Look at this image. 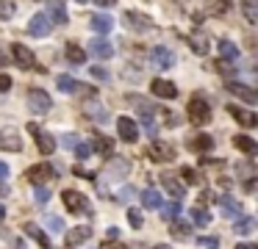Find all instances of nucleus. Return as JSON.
I'll use <instances>...</instances> for the list:
<instances>
[{
	"mask_svg": "<svg viewBox=\"0 0 258 249\" xmlns=\"http://www.w3.org/2000/svg\"><path fill=\"white\" fill-rule=\"evenodd\" d=\"M50 28H53V22H50L48 14H34V17H31V22H28L31 36H36V39H45V36L50 34Z\"/></svg>",
	"mask_w": 258,
	"mask_h": 249,
	"instance_id": "nucleus-11",
	"label": "nucleus"
},
{
	"mask_svg": "<svg viewBox=\"0 0 258 249\" xmlns=\"http://www.w3.org/2000/svg\"><path fill=\"white\" fill-rule=\"evenodd\" d=\"M84 114H89L95 122H106V119L111 116V114H108V108H106V106H100V102H95V100L84 106Z\"/></svg>",
	"mask_w": 258,
	"mask_h": 249,
	"instance_id": "nucleus-28",
	"label": "nucleus"
},
{
	"mask_svg": "<svg viewBox=\"0 0 258 249\" xmlns=\"http://www.w3.org/2000/svg\"><path fill=\"white\" fill-rule=\"evenodd\" d=\"M59 144H64L67 150H75V147L81 144V136H75V133H67V136L59 138Z\"/></svg>",
	"mask_w": 258,
	"mask_h": 249,
	"instance_id": "nucleus-44",
	"label": "nucleus"
},
{
	"mask_svg": "<svg viewBox=\"0 0 258 249\" xmlns=\"http://www.w3.org/2000/svg\"><path fill=\"white\" fill-rule=\"evenodd\" d=\"M216 48H219V53H222L225 61H233V64H236V58H239V48H236V42L219 39V42H216Z\"/></svg>",
	"mask_w": 258,
	"mask_h": 249,
	"instance_id": "nucleus-29",
	"label": "nucleus"
},
{
	"mask_svg": "<svg viewBox=\"0 0 258 249\" xmlns=\"http://www.w3.org/2000/svg\"><path fill=\"white\" fill-rule=\"evenodd\" d=\"M150 92L156 97H161V100H175V97H178V86H175L172 80H164V78H158V80L150 83Z\"/></svg>",
	"mask_w": 258,
	"mask_h": 249,
	"instance_id": "nucleus-13",
	"label": "nucleus"
},
{
	"mask_svg": "<svg viewBox=\"0 0 258 249\" xmlns=\"http://www.w3.org/2000/svg\"><path fill=\"white\" fill-rule=\"evenodd\" d=\"M153 249H172V246H169V244H156Z\"/></svg>",
	"mask_w": 258,
	"mask_h": 249,
	"instance_id": "nucleus-57",
	"label": "nucleus"
},
{
	"mask_svg": "<svg viewBox=\"0 0 258 249\" xmlns=\"http://www.w3.org/2000/svg\"><path fill=\"white\" fill-rule=\"evenodd\" d=\"M75 155H78V160H86V158L92 155V147H89L86 142H81L78 147H75Z\"/></svg>",
	"mask_w": 258,
	"mask_h": 249,
	"instance_id": "nucleus-46",
	"label": "nucleus"
},
{
	"mask_svg": "<svg viewBox=\"0 0 258 249\" xmlns=\"http://www.w3.org/2000/svg\"><path fill=\"white\" fill-rule=\"evenodd\" d=\"M28 133L36 138V147H39V152H42V155H50V152L56 150V138L50 136V133H45L36 122H31V124H28Z\"/></svg>",
	"mask_w": 258,
	"mask_h": 249,
	"instance_id": "nucleus-5",
	"label": "nucleus"
},
{
	"mask_svg": "<svg viewBox=\"0 0 258 249\" xmlns=\"http://www.w3.org/2000/svg\"><path fill=\"white\" fill-rule=\"evenodd\" d=\"M228 111H230V116H233L241 128H255V124H258V114H252V111H244V108H236V106H230Z\"/></svg>",
	"mask_w": 258,
	"mask_h": 249,
	"instance_id": "nucleus-18",
	"label": "nucleus"
},
{
	"mask_svg": "<svg viewBox=\"0 0 258 249\" xmlns=\"http://www.w3.org/2000/svg\"><path fill=\"white\" fill-rule=\"evenodd\" d=\"M189 119H192V124H208L211 106L205 102V97L194 94L192 100H189Z\"/></svg>",
	"mask_w": 258,
	"mask_h": 249,
	"instance_id": "nucleus-2",
	"label": "nucleus"
},
{
	"mask_svg": "<svg viewBox=\"0 0 258 249\" xmlns=\"http://www.w3.org/2000/svg\"><path fill=\"white\" fill-rule=\"evenodd\" d=\"M108 238H111V241H117V238H120V230H117V227H111V230H108Z\"/></svg>",
	"mask_w": 258,
	"mask_h": 249,
	"instance_id": "nucleus-56",
	"label": "nucleus"
},
{
	"mask_svg": "<svg viewBox=\"0 0 258 249\" xmlns=\"http://www.w3.org/2000/svg\"><path fill=\"white\" fill-rule=\"evenodd\" d=\"M233 147L241 150L244 155H252V152L258 150V144H255V138H250V136H236V138H233Z\"/></svg>",
	"mask_w": 258,
	"mask_h": 249,
	"instance_id": "nucleus-33",
	"label": "nucleus"
},
{
	"mask_svg": "<svg viewBox=\"0 0 258 249\" xmlns=\"http://www.w3.org/2000/svg\"><path fill=\"white\" fill-rule=\"evenodd\" d=\"M56 86H59V92H64V94H75V89H78V80L70 75H59L56 78Z\"/></svg>",
	"mask_w": 258,
	"mask_h": 249,
	"instance_id": "nucleus-36",
	"label": "nucleus"
},
{
	"mask_svg": "<svg viewBox=\"0 0 258 249\" xmlns=\"http://www.w3.org/2000/svg\"><path fill=\"white\" fill-rule=\"evenodd\" d=\"M228 92L230 94H236L239 100H244V102H258V92L255 89H250V86H244V83H233V80H228Z\"/></svg>",
	"mask_w": 258,
	"mask_h": 249,
	"instance_id": "nucleus-16",
	"label": "nucleus"
},
{
	"mask_svg": "<svg viewBox=\"0 0 258 249\" xmlns=\"http://www.w3.org/2000/svg\"><path fill=\"white\" fill-rule=\"evenodd\" d=\"M14 14H17L14 0H0V20H3V22H9V20H14Z\"/></svg>",
	"mask_w": 258,
	"mask_h": 249,
	"instance_id": "nucleus-39",
	"label": "nucleus"
},
{
	"mask_svg": "<svg viewBox=\"0 0 258 249\" xmlns=\"http://www.w3.org/2000/svg\"><path fill=\"white\" fill-rule=\"evenodd\" d=\"M75 3H89V0H75Z\"/></svg>",
	"mask_w": 258,
	"mask_h": 249,
	"instance_id": "nucleus-59",
	"label": "nucleus"
},
{
	"mask_svg": "<svg viewBox=\"0 0 258 249\" xmlns=\"http://www.w3.org/2000/svg\"><path fill=\"white\" fill-rule=\"evenodd\" d=\"M142 128L147 130V136H156V133H158V128H156V122H153V119H142Z\"/></svg>",
	"mask_w": 258,
	"mask_h": 249,
	"instance_id": "nucleus-50",
	"label": "nucleus"
},
{
	"mask_svg": "<svg viewBox=\"0 0 258 249\" xmlns=\"http://www.w3.org/2000/svg\"><path fill=\"white\" fill-rule=\"evenodd\" d=\"M197 244L203 249H219V238H216V236H200Z\"/></svg>",
	"mask_w": 258,
	"mask_h": 249,
	"instance_id": "nucleus-43",
	"label": "nucleus"
},
{
	"mask_svg": "<svg viewBox=\"0 0 258 249\" xmlns=\"http://www.w3.org/2000/svg\"><path fill=\"white\" fill-rule=\"evenodd\" d=\"M34 196H36V202H48L50 200V188H48V186H36Z\"/></svg>",
	"mask_w": 258,
	"mask_h": 249,
	"instance_id": "nucleus-47",
	"label": "nucleus"
},
{
	"mask_svg": "<svg viewBox=\"0 0 258 249\" xmlns=\"http://www.w3.org/2000/svg\"><path fill=\"white\" fill-rule=\"evenodd\" d=\"M9 64H12V58H9V56L3 53V50H0V66H9Z\"/></svg>",
	"mask_w": 258,
	"mask_h": 249,
	"instance_id": "nucleus-54",
	"label": "nucleus"
},
{
	"mask_svg": "<svg viewBox=\"0 0 258 249\" xmlns=\"http://www.w3.org/2000/svg\"><path fill=\"white\" fill-rule=\"evenodd\" d=\"M219 208H222V214L228 216V219H239L241 216V205L233 200L230 194H222L219 196Z\"/></svg>",
	"mask_w": 258,
	"mask_h": 249,
	"instance_id": "nucleus-19",
	"label": "nucleus"
},
{
	"mask_svg": "<svg viewBox=\"0 0 258 249\" xmlns=\"http://www.w3.org/2000/svg\"><path fill=\"white\" fill-rule=\"evenodd\" d=\"M161 186L169 191V196H172V202H180L183 196H186V186L178 183L175 178H169V174H161Z\"/></svg>",
	"mask_w": 258,
	"mask_h": 249,
	"instance_id": "nucleus-17",
	"label": "nucleus"
},
{
	"mask_svg": "<svg viewBox=\"0 0 258 249\" xmlns=\"http://www.w3.org/2000/svg\"><path fill=\"white\" fill-rule=\"evenodd\" d=\"M6 178H9V166L0 160V180H6Z\"/></svg>",
	"mask_w": 258,
	"mask_h": 249,
	"instance_id": "nucleus-53",
	"label": "nucleus"
},
{
	"mask_svg": "<svg viewBox=\"0 0 258 249\" xmlns=\"http://www.w3.org/2000/svg\"><path fill=\"white\" fill-rule=\"evenodd\" d=\"M189 48H192L197 56H205V53H208V48H211V42H208V36H205V34L194 30V34L189 36Z\"/></svg>",
	"mask_w": 258,
	"mask_h": 249,
	"instance_id": "nucleus-23",
	"label": "nucleus"
},
{
	"mask_svg": "<svg viewBox=\"0 0 258 249\" xmlns=\"http://www.w3.org/2000/svg\"><path fill=\"white\" fill-rule=\"evenodd\" d=\"M50 178H59V166H50V164H36L28 169V180L36 186H45Z\"/></svg>",
	"mask_w": 258,
	"mask_h": 249,
	"instance_id": "nucleus-6",
	"label": "nucleus"
},
{
	"mask_svg": "<svg viewBox=\"0 0 258 249\" xmlns=\"http://www.w3.org/2000/svg\"><path fill=\"white\" fill-rule=\"evenodd\" d=\"M128 172H131V160H125V158H120V155H114V158H108L103 178H106V180H122Z\"/></svg>",
	"mask_w": 258,
	"mask_h": 249,
	"instance_id": "nucleus-4",
	"label": "nucleus"
},
{
	"mask_svg": "<svg viewBox=\"0 0 258 249\" xmlns=\"http://www.w3.org/2000/svg\"><path fill=\"white\" fill-rule=\"evenodd\" d=\"M147 155H150L153 160H158V164H169V160H175V150L169 147V144H164V142H153L150 147H147Z\"/></svg>",
	"mask_w": 258,
	"mask_h": 249,
	"instance_id": "nucleus-14",
	"label": "nucleus"
},
{
	"mask_svg": "<svg viewBox=\"0 0 258 249\" xmlns=\"http://www.w3.org/2000/svg\"><path fill=\"white\" fill-rule=\"evenodd\" d=\"M3 216H6V208L0 205V222H3Z\"/></svg>",
	"mask_w": 258,
	"mask_h": 249,
	"instance_id": "nucleus-58",
	"label": "nucleus"
},
{
	"mask_svg": "<svg viewBox=\"0 0 258 249\" xmlns=\"http://www.w3.org/2000/svg\"><path fill=\"white\" fill-rule=\"evenodd\" d=\"M9 89H12V78L0 72V92H9Z\"/></svg>",
	"mask_w": 258,
	"mask_h": 249,
	"instance_id": "nucleus-51",
	"label": "nucleus"
},
{
	"mask_svg": "<svg viewBox=\"0 0 258 249\" xmlns=\"http://www.w3.org/2000/svg\"><path fill=\"white\" fill-rule=\"evenodd\" d=\"M89 53L95 56V58H111V56H114V48H111V42H108L106 36H95V39L89 42Z\"/></svg>",
	"mask_w": 258,
	"mask_h": 249,
	"instance_id": "nucleus-15",
	"label": "nucleus"
},
{
	"mask_svg": "<svg viewBox=\"0 0 258 249\" xmlns=\"http://www.w3.org/2000/svg\"><path fill=\"white\" fill-rule=\"evenodd\" d=\"M158 210H161V216H164L167 222H175V219L180 216V205H178V202H167V205H161Z\"/></svg>",
	"mask_w": 258,
	"mask_h": 249,
	"instance_id": "nucleus-40",
	"label": "nucleus"
},
{
	"mask_svg": "<svg viewBox=\"0 0 258 249\" xmlns=\"http://www.w3.org/2000/svg\"><path fill=\"white\" fill-rule=\"evenodd\" d=\"M233 6V0H205V12L214 14V17H225Z\"/></svg>",
	"mask_w": 258,
	"mask_h": 249,
	"instance_id": "nucleus-26",
	"label": "nucleus"
},
{
	"mask_svg": "<svg viewBox=\"0 0 258 249\" xmlns=\"http://www.w3.org/2000/svg\"><path fill=\"white\" fill-rule=\"evenodd\" d=\"M23 230L28 232V236L34 238V241L39 244V246H42V249H50V241H48V236H45V232L39 230V227H36V224H31V222H28V224H23Z\"/></svg>",
	"mask_w": 258,
	"mask_h": 249,
	"instance_id": "nucleus-31",
	"label": "nucleus"
},
{
	"mask_svg": "<svg viewBox=\"0 0 258 249\" xmlns=\"http://www.w3.org/2000/svg\"><path fill=\"white\" fill-rule=\"evenodd\" d=\"M211 147H214V138H211L208 133H200V136L189 138V150H192V152H208Z\"/></svg>",
	"mask_w": 258,
	"mask_h": 249,
	"instance_id": "nucleus-27",
	"label": "nucleus"
},
{
	"mask_svg": "<svg viewBox=\"0 0 258 249\" xmlns=\"http://www.w3.org/2000/svg\"><path fill=\"white\" fill-rule=\"evenodd\" d=\"M133 196H136V188H133V186H122V188H120V200L122 202L133 200Z\"/></svg>",
	"mask_w": 258,
	"mask_h": 249,
	"instance_id": "nucleus-48",
	"label": "nucleus"
},
{
	"mask_svg": "<svg viewBox=\"0 0 258 249\" xmlns=\"http://www.w3.org/2000/svg\"><path fill=\"white\" fill-rule=\"evenodd\" d=\"M100 8H111V6H117V0H95Z\"/></svg>",
	"mask_w": 258,
	"mask_h": 249,
	"instance_id": "nucleus-52",
	"label": "nucleus"
},
{
	"mask_svg": "<svg viewBox=\"0 0 258 249\" xmlns=\"http://www.w3.org/2000/svg\"><path fill=\"white\" fill-rule=\"evenodd\" d=\"M236 249H258L255 244H250V241H244V244H236Z\"/></svg>",
	"mask_w": 258,
	"mask_h": 249,
	"instance_id": "nucleus-55",
	"label": "nucleus"
},
{
	"mask_svg": "<svg viewBox=\"0 0 258 249\" xmlns=\"http://www.w3.org/2000/svg\"><path fill=\"white\" fill-rule=\"evenodd\" d=\"M252 230H255V219H252V216H239V219L233 222L236 236H250Z\"/></svg>",
	"mask_w": 258,
	"mask_h": 249,
	"instance_id": "nucleus-30",
	"label": "nucleus"
},
{
	"mask_svg": "<svg viewBox=\"0 0 258 249\" xmlns=\"http://www.w3.org/2000/svg\"><path fill=\"white\" fill-rule=\"evenodd\" d=\"M28 108L36 114V116H42V114H50V108H53V100H50L48 92L31 89V92H28Z\"/></svg>",
	"mask_w": 258,
	"mask_h": 249,
	"instance_id": "nucleus-3",
	"label": "nucleus"
},
{
	"mask_svg": "<svg viewBox=\"0 0 258 249\" xmlns=\"http://www.w3.org/2000/svg\"><path fill=\"white\" fill-rule=\"evenodd\" d=\"M45 224H48L53 232H64V219H61V216H56V214L45 216Z\"/></svg>",
	"mask_w": 258,
	"mask_h": 249,
	"instance_id": "nucleus-41",
	"label": "nucleus"
},
{
	"mask_svg": "<svg viewBox=\"0 0 258 249\" xmlns=\"http://www.w3.org/2000/svg\"><path fill=\"white\" fill-rule=\"evenodd\" d=\"M189 214H192V222H189V224H197V227H208L211 224V214L205 210V208H192Z\"/></svg>",
	"mask_w": 258,
	"mask_h": 249,
	"instance_id": "nucleus-34",
	"label": "nucleus"
},
{
	"mask_svg": "<svg viewBox=\"0 0 258 249\" xmlns=\"http://www.w3.org/2000/svg\"><path fill=\"white\" fill-rule=\"evenodd\" d=\"M180 174H183V180H186V183H200V174L194 172L192 166H183V169H180Z\"/></svg>",
	"mask_w": 258,
	"mask_h": 249,
	"instance_id": "nucleus-45",
	"label": "nucleus"
},
{
	"mask_svg": "<svg viewBox=\"0 0 258 249\" xmlns=\"http://www.w3.org/2000/svg\"><path fill=\"white\" fill-rule=\"evenodd\" d=\"M111 147H114V142L108 136H103V133H95V150L100 155H111Z\"/></svg>",
	"mask_w": 258,
	"mask_h": 249,
	"instance_id": "nucleus-38",
	"label": "nucleus"
},
{
	"mask_svg": "<svg viewBox=\"0 0 258 249\" xmlns=\"http://www.w3.org/2000/svg\"><path fill=\"white\" fill-rule=\"evenodd\" d=\"M64 56H67V61L75 64V66H81L86 61V53H84V48H81L78 42H70V44L64 48Z\"/></svg>",
	"mask_w": 258,
	"mask_h": 249,
	"instance_id": "nucleus-24",
	"label": "nucleus"
},
{
	"mask_svg": "<svg viewBox=\"0 0 258 249\" xmlns=\"http://www.w3.org/2000/svg\"><path fill=\"white\" fill-rule=\"evenodd\" d=\"M111 28H114V20H111V14H95L92 17V30L100 36L111 34Z\"/></svg>",
	"mask_w": 258,
	"mask_h": 249,
	"instance_id": "nucleus-20",
	"label": "nucleus"
},
{
	"mask_svg": "<svg viewBox=\"0 0 258 249\" xmlns=\"http://www.w3.org/2000/svg\"><path fill=\"white\" fill-rule=\"evenodd\" d=\"M92 78H97V80L106 83L108 80V70H106V66H92Z\"/></svg>",
	"mask_w": 258,
	"mask_h": 249,
	"instance_id": "nucleus-49",
	"label": "nucleus"
},
{
	"mask_svg": "<svg viewBox=\"0 0 258 249\" xmlns=\"http://www.w3.org/2000/svg\"><path fill=\"white\" fill-rule=\"evenodd\" d=\"M0 150L20 152V150H23V136H20L14 128H3V130H0Z\"/></svg>",
	"mask_w": 258,
	"mask_h": 249,
	"instance_id": "nucleus-10",
	"label": "nucleus"
},
{
	"mask_svg": "<svg viewBox=\"0 0 258 249\" xmlns=\"http://www.w3.org/2000/svg\"><path fill=\"white\" fill-rule=\"evenodd\" d=\"M117 133H120V138H122V142H128V144L139 142V124L133 122V119H128V116L117 119Z\"/></svg>",
	"mask_w": 258,
	"mask_h": 249,
	"instance_id": "nucleus-9",
	"label": "nucleus"
},
{
	"mask_svg": "<svg viewBox=\"0 0 258 249\" xmlns=\"http://www.w3.org/2000/svg\"><path fill=\"white\" fill-rule=\"evenodd\" d=\"M139 200H142V205L147 208V210H158V208L164 205V202H161V191H156V188L142 191V194H139Z\"/></svg>",
	"mask_w": 258,
	"mask_h": 249,
	"instance_id": "nucleus-22",
	"label": "nucleus"
},
{
	"mask_svg": "<svg viewBox=\"0 0 258 249\" xmlns=\"http://www.w3.org/2000/svg\"><path fill=\"white\" fill-rule=\"evenodd\" d=\"M169 230H172V236L175 238H180V241H186L189 236H192V224H189V222H169Z\"/></svg>",
	"mask_w": 258,
	"mask_h": 249,
	"instance_id": "nucleus-32",
	"label": "nucleus"
},
{
	"mask_svg": "<svg viewBox=\"0 0 258 249\" xmlns=\"http://www.w3.org/2000/svg\"><path fill=\"white\" fill-rule=\"evenodd\" d=\"M122 25L131 28V30H136V34H142V30L153 28V20L147 17V14H142V12H125L122 14Z\"/></svg>",
	"mask_w": 258,
	"mask_h": 249,
	"instance_id": "nucleus-7",
	"label": "nucleus"
},
{
	"mask_svg": "<svg viewBox=\"0 0 258 249\" xmlns=\"http://www.w3.org/2000/svg\"><path fill=\"white\" fill-rule=\"evenodd\" d=\"M12 61L17 66H23V70H34V66H36V56L31 53L25 44H14V48H12Z\"/></svg>",
	"mask_w": 258,
	"mask_h": 249,
	"instance_id": "nucleus-12",
	"label": "nucleus"
},
{
	"mask_svg": "<svg viewBox=\"0 0 258 249\" xmlns=\"http://www.w3.org/2000/svg\"><path fill=\"white\" fill-rule=\"evenodd\" d=\"M48 12H50V22H56V25H67V8H64V3H61V0H50L48 3Z\"/></svg>",
	"mask_w": 258,
	"mask_h": 249,
	"instance_id": "nucleus-25",
	"label": "nucleus"
},
{
	"mask_svg": "<svg viewBox=\"0 0 258 249\" xmlns=\"http://www.w3.org/2000/svg\"><path fill=\"white\" fill-rule=\"evenodd\" d=\"M150 64L156 66V70H172V66H175L172 50L164 48V44H156V48L150 50Z\"/></svg>",
	"mask_w": 258,
	"mask_h": 249,
	"instance_id": "nucleus-8",
	"label": "nucleus"
},
{
	"mask_svg": "<svg viewBox=\"0 0 258 249\" xmlns=\"http://www.w3.org/2000/svg\"><path fill=\"white\" fill-rule=\"evenodd\" d=\"M241 14L247 22H258V0H241Z\"/></svg>",
	"mask_w": 258,
	"mask_h": 249,
	"instance_id": "nucleus-37",
	"label": "nucleus"
},
{
	"mask_svg": "<svg viewBox=\"0 0 258 249\" xmlns=\"http://www.w3.org/2000/svg\"><path fill=\"white\" fill-rule=\"evenodd\" d=\"M128 224H131L133 230H142V224H144V219H142V210H136V208H131V210H128Z\"/></svg>",
	"mask_w": 258,
	"mask_h": 249,
	"instance_id": "nucleus-42",
	"label": "nucleus"
},
{
	"mask_svg": "<svg viewBox=\"0 0 258 249\" xmlns=\"http://www.w3.org/2000/svg\"><path fill=\"white\" fill-rule=\"evenodd\" d=\"M89 238H92V230H89V227H75V230H70V236H67V246H70V249H75V246H81V244H84V241H89Z\"/></svg>",
	"mask_w": 258,
	"mask_h": 249,
	"instance_id": "nucleus-21",
	"label": "nucleus"
},
{
	"mask_svg": "<svg viewBox=\"0 0 258 249\" xmlns=\"http://www.w3.org/2000/svg\"><path fill=\"white\" fill-rule=\"evenodd\" d=\"M214 70L219 72L225 80H230V78L236 75V64H233V61H225V58H216V61H214Z\"/></svg>",
	"mask_w": 258,
	"mask_h": 249,
	"instance_id": "nucleus-35",
	"label": "nucleus"
},
{
	"mask_svg": "<svg viewBox=\"0 0 258 249\" xmlns=\"http://www.w3.org/2000/svg\"><path fill=\"white\" fill-rule=\"evenodd\" d=\"M61 202H64V208L70 210V214H75V216H92V205H89V200H86L81 191H75V188H67V191H61Z\"/></svg>",
	"mask_w": 258,
	"mask_h": 249,
	"instance_id": "nucleus-1",
	"label": "nucleus"
}]
</instances>
